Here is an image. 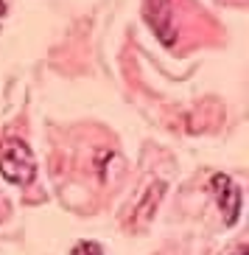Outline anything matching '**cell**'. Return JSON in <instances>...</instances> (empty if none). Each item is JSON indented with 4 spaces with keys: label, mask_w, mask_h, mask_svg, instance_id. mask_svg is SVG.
<instances>
[{
    "label": "cell",
    "mask_w": 249,
    "mask_h": 255,
    "mask_svg": "<svg viewBox=\"0 0 249 255\" xmlns=\"http://www.w3.org/2000/svg\"><path fill=\"white\" fill-rule=\"evenodd\" d=\"M230 255H247V247H238L235 253H230Z\"/></svg>",
    "instance_id": "cell-6"
},
{
    "label": "cell",
    "mask_w": 249,
    "mask_h": 255,
    "mask_svg": "<svg viewBox=\"0 0 249 255\" xmlns=\"http://www.w3.org/2000/svg\"><path fill=\"white\" fill-rule=\"evenodd\" d=\"M70 255H104V250H101L98 241H79V244L70 250Z\"/></svg>",
    "instance_id": "cell-4"
},
{
    "label": "cell",
    "mask_w": 249,
    "mask_h": 255,
    "mask_svg": "<svg viewBox=\"0 0 249 255\" xmlns=\"http://www.w3.org/2000/svg\"><path fill=\"white\" fill-rule=\"evenodd\" d=\"M0 174L11 185H28L37 174V160L31 154L28 143L20 137H6L0 143Z\"/></svg>",
    "instance_id": "cell-1"
},
{
    "label": "cell",
    "mask_w": 249,
    "mask_h": 255,
    "mask_svg": "<svg viewBox=\"0 0 249 255\" xmlns=\"http://www.w3.org/2000/svg\"><path fill=\"white\" fill-rule=\"evenodd\" d=\"M6 11H8V3H6V0H0V20L6 17Z\"/></svg>",
    "instance_id": "cell-5"
},
{
    "label": "cell",
    "mask_w": 249,
    "mask_h": 255,
    "mask_svg": "<svg viewBox=\"0 0 249 255\" xmlns=\"http://www.w3.org/2000/svg\"><path fill=\"white\" fill-rule=\"evenodd\" d=\"M210 188H213V194L219 196V208H221L224 222L227 225H235L238 213H241V188L235 185V180L227 177V174H213Z\"/></svg>",
    "instance_id": "cell-2"
},
{
    "label": "cell",
    "mask_w": 249,
    "mask_h": 255,
    "mask_svg": "<svg viewBox=\"0 0 249 255\" xmlns=\"http://www.w3.org/2000/svg\"><path fill=\"white\" fill-rule=\"evenodd\" d=\"M163 194H166V182H151L149 191L137 199V208H135V213H132V219H129V222H132V227L149 225L151 219H154V210H157Z\"/></svg>",
    "instance_id": "cell-3"
}]
</instances>
